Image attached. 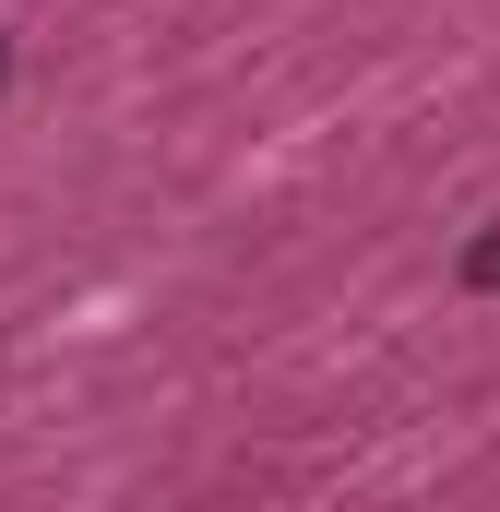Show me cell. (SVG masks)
<instances>
[{
  "mask_svg": "<svg viewBox=\"0 0 500 512\" xmlns=\"http://www.w3.org/2000/svg\"><path fill=\"white\" fill-rule=\"evenodd\" d=\"M453 274H465V298H500V227H477V239H465V262H453Z\"/></svg>",
  "mask_w": 500,
  "mask_h": 512,
  "instance_id": "obj_1",
  "label": "cell"
},
{
  "mask_svg": "<svg viewBox=\"0 0 500 512\" xmlns=\"http://www.w3.org/2000/svg\"><path fill=\"white\" fill-rule=\"evenodd\" d=\"M0 84H12V48H0Z\"/></svg>",
  "mask_w": 500,
  "mask_h": 512,
  "instance_id": "obj_2",
  "label": "cell"
}]
</instances>
